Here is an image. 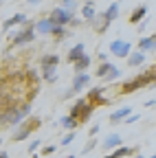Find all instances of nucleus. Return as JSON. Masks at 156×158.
I'll use <instances>...</instances> for the list:
<instances>
[{"label":"nucleus","mask_w":156,"mask_h":158,"mask_svg":"<svg viewBox=\"0 0 156 158\" xmlns=\"http://www.w3.org/2000/svg\"><path fill=\"white\" fill-rule=\"evenodd\" d=\"M29 116H31V103L29 101H22L20 106L2 108L0 110V127H15Z\"/></svg>","instance_id":"nucleus-1"},{"label":"nucleus","mask_w":156,"mask_h":158,"mask_svg":"<svg viewBox=\"0 0 156 158\" xmlns=\"http://www.w3.org/2000/svg\"><path fill=\"white\" fill-rule=\"evenodd\" d=\"M156 81V68H147L143 70L141 75H136L132 79H128V81H123L119 86V94H128V92H136V90H141V88H147Z\"/></svg>","instance_id":"nucleus-2"},{"label":"nucleus","mask_w":156,"mask_h":158,"mask_svg":"<svg viewBox=\"0 0 156 158\" xmlns=\"http://www.w3.org/2000/svg\"><path fill=\"white\" fill-rule=\"evenodd\" d=\"M42 125V118L40 116H29V118H24V121L15 127V132L11 134V141H15V143H20V141H27V138L31 136V132L35 130V127H40Z\"/></svg>","instance_id":"nucleus-3"},{"label":"nucleus","mask_w":156,"mask_h":158,"mask_svg":"<svg viewBox=\"0 0 156 158\" xmlns=\"http://www.w3.org/2000/svg\"><path fill=\"white\" fill-rule=\"evenodd\" d=\"M92 112H95V106H90V103L86 101V97H82V99H77V101L73 103V108H70L68 114H70L73 118H77L79 123H86Z\"/></svg>","instance_id":"nucleus-4"},{"label":"nucleus","mask_w":156,"mask_h":158,"mask_svg":"<svg viewBox=\"0 0 156 158\" xmlns=\"http://www.w3.org/2000/svg\"><path fill=\"white\" fill-rule=\"evenodd\" d=\"M37 37V33H35V24H24L20 31H18L13 37H11V44L13 46H22V44H31L33 40Z\"/></svg>","instance_id":"nucleus-5"},{"label":"nucleus","mask_w":156,"mask_h":158,"mask_svg":"<svg viewBox=\"0 0 156 158\" xmlns=\"http://www.w3.org/2000/svg\"><path fill=\"white\" fill-rule=\"evenodd\" d=\"M48 18L53 20V24H55V27H68L73 20H75V13L66 11L64 7H53L51 13H48Z\"/></svg>","instance_id":"nucleus-6"},{"label":"nucleus","mask_w":156,"mask_h":158,"mask_svg":"<svg viewBox=\"0 0 156 158\" xmlns=\"http://www.w3.org/2000/svg\"><path fill=\"white\" fill-rule=\"evenodd\" d=\"M130 53H132V44L128 40H114V42H110V55L119 57V59H128Z\"/></svg>","instance_id":"nucleus-7"},{"label":"nucleus","mask_w":156,"mask_h":158,"mask_svg":"<svg viewBox=\"0 0 156 158\" xmlns=\"http://www.w3.org/2000/svg\"><path fill=\"white\" fill-rule=\"evenodd\" d=\"M86 101L90 103V106H108L110 103V99H106L103 97V88H92L90 92H88V97H86Z\"/></svg>","instance_id":"nucleus-8"},{"label":"nucleus","mask_w":156,"mask_h":158,"mask_svg":"<svg viewBox=\"0 0 156 158\" xmlns=\"http://www.w3.org/2000/svg\"><path fill=\"white\" fill-rule=\"evenodd\" d=\"M136 51H141V53H152V51H156V33H152V35H141L139 44H136Z\"/></svg>","instance_id":"nucleus-9"},{"label":"nucleus","mask_w":156,"mask_h":158,"mask_svg":"<svg viewBox=\"0 0 156 158\" xmlns=\"http://www.w3.org/2000/svg\"><path fill=\"white\" fill-rule=\"evenodd\" d=\"M90 75L88 73H79V75H75V79H73V84H70V90L77 94V92H82L84 88H88L90 86Z\"/></svg>","instance_id":"nucleus-10"},{"label":"nucleus","mask_w":156,"mask_h":158,"mask_svg":"<svg viewBox=\"0 0 156 158\" xmlns=\"http://www.w3.org/2000/svg\"><path fill=\"white\" fill-rule=\"evenodd\" d=\"M134 154H139V147H125V145H121V147L108 152L103 158H130V156H134Z\"/></svg>","instance_id":"nucleus-11"},{"label":"nucleus","mask_w":156,"mask_h":158,"mask_svg":"<svg viewBox=\"0 0 156 158\" xmlns=\"http://www.w3.org/2000/svg\"><path fill=\"white\" fill-rule=\"evenodd\" d=\"M128 114H132V108H130V106H125V108H119V110H114V112L108 116V121H110V125H119V123H125Z\"/></svg>","instance_id":"nucleus-12"},{"label":"nucleus","mask_w":156,"mask_h":158,"mask_svg":"<svg viewBox=\"0 0 156 158\" xmlns=\"http://www.w3.org/2000/svg\"><path fill=\"white\" fill-rule=\"evenodd\" d=\"M143 20H147V5H139L132 13H130V18H128V22L130 24H141Z\"/></svg>","instance_id":"nucleus-13"},{"label":"nucleus","mask_w":156,"mask_h":158,"mask_svg":"<svg viewBox=\"0 0 156 158\" xmlns=\"http://www.w3.org/2000/svg\"><path fill=\"white\" fill-rule=\"evenodd\" d=\"M53 29H55V24H53V20H51L48 15L35 22V33H40V35H51Z\"/></svg>","instance_id":"nucleus-14"},{"label":"nucleus","mask_w":156,"mask_h":158,"mask_svg":"<svg viewBox=\"0 0 156 158\" xmlns=\"http://www.w3.org/2000/svg\"><path fill=\"white\" fill-rule=\"evenodd\" d=\"M123 145V138L119 136V134H108L106 138H103V141H101V147L103 149H116V147H121Z\"/></svg>","instance_id":"nucleus-15"},{"label":"nucleus","mask_w":156,"mask_h":158,"mask_svg":"<svg viewBox=\"0 0 156 158\" xmlns=\"http://www.w3.org/2000/svg\"><path fill=\"white\" fill-rule=\"evenodd\" d=\"M84 55H86V46H84V44H75V46L68 51V55H66V62L75 64V62H79Z\"/></svg>","instance_id":"nucleus-16"},{"label":"nucleus","mask_w":156,"mask_h":158,"mask_svg":"<svg viewBox=\"0 0 156 158\" xmlns=\"http://www.w3.org/2000/svg\"><path fill=\"white\" fill-rule=\"evenodd\" d=\"M27 22H29V20H27L24 13H13L11 18L5 20V24H2V27H5V31H7V29H11V27H22V24H27Z\"/></svg>","instance_id":"nucleus-17"},{"label":"nucleus","mask_w":156,"mask_h":158,"mask_svg":"<svg viewBox=\"0 0 156 158\" xmlns=\"http://www.w3.org/2000/svg\"><path fill=\"white\" fill-rule=\"evenodd\" d=\"M82 15H84V20L86 22H92V20L99 15L97 13V7H95V2L92 0H88V2H84V7H82Z\"/></svg>","instance_id":"nucleus-18"},{"label":"nucleus","mask_w":156,"mask_h":158,"mask_svg":"<svg viewBox=\"0 0 156 158\" xmlns=\"http://www.w3.org/2000/svg\"><path fill=\"white\" fill-rule=\"evenodd\" d=\"M40 73H42V79L46 84H53L57 79V66H40Z\"/></svg>","instance_id":"nucleus-19"},{"label":"nucleus","mask_w":156,"mask_h":158,"mask_svg":"<svg viewBox=\"0 0 156 158\" xmlns=\"http://www.w3.org/2000/svg\"><path fill=\"white\" fill-rule=\"evenodd\" d=\"M101 18L106 20L108 24H110V22H114V20L119 18V2H112V5H110V7L101 13Z\"/></svg>","instance_id":"nucleus-20"},{"label":"nucleus","mask_w":156,"mask_h":158,"mask_svg":"<svg viewBox=\"0 0 156 158\" xmlns=\"http://www.w3.org/2000/svg\"><path fill=\"white\" fill-rule=\"evenodd\" d=\"M90 64H92V57L90 55H84L79 62H75L73 64V68H75V75H79V73H86L88 68H90Z\"/></svg>","instance_id":"nucleus-21"},{"label":"nucleus","mask_w":156,"mask_h":158,"mask_svg":"<svg viewBox=\"0 0 156 158\" xmlns=\"http://www.w3.org/2000/svg\"><path fill=\"white\" fill-rule=\"evenodd\" d=\"M60 125H62L64 130H68V132H75L77 127H79V121H77V118H73L70 114H64V116L60 118Z\"/></svg>","instance_id":"nucleus-22"},{"label":"nucleus","mask_w":156,"mask_h":158,"mask_svg":"<svg viewBox=\"0 0 156 158\" xmlns=\"http://www.w3.org/2000/svg\"><path fill=\"white\" fill-rule=\"evenodd\" d=\"M143 62H145V53H141V51H134V53H130V57H128V66H130V68L141 66Z\"/></svg>","instance_id":"nucleus-23"},{"label":"nucleus","mask_w":156,"mask_h":158,"mask_svg":"<svg viewBox=\"0 0 156 158\" xmlns=\"http://www.w3.org/2000/svg\"><path fill=\"white\" fill-rule=\"evenodd\" d=\"M112 68H114L112 62H101L99 66H97V70H95V77H97V79H106V75H108Z\"/></svg>","instance_id":"nucleus-24"},{"label":"nucleus","mask_w":156,"mask_h":158,"mask_svg":"<svg viewBox=\"0 0 156 158\" xmlns=\"http://www.w3.org/2000/svg\"><path fill=\"white\" fill-rule=\"evenodd\" d=\"M57 64H60V57L55 53H46L40 57V66H57Z\"/></svg>","instance_id":"nucleus-25"},{"label":"nucleus","mask_w":156,"mask_h":158,"mask_svg":"<svg viewBox=\"0 0 156 158\" xmlns=\"http://www.w3.org/2000/svg\"><path fill=\"white\" fill-rule=\"evenodd\" d=\"M90 24H92V27H95V31H97V33H99V35H101V33H106V29H108V27H110V24H108V22H106V20H103V18H101V15H97V18H95V20H92V22H90Z\"/></svg>","instance_id":"nucleus-26"},{"label":"nucleus","mask_w":156,"mask_h":158,"mask_svg":"<svg viewBox=\"0 0 156 158\" xmlns=\"http://www.w3.org/2000/svg\"><path fill=\"white\" fill-rule=\"evenodd\" d=\"M57 2H60V7H64L70 13H75V9L79 7V0H57Z\"/></svg>","instance_id":"nucleus-27"},{"label":"nucleus","mask_w":156,"mask_h":158,"mask_svg":"<svg viewBox=\"0 0 156 158\" xmlns=\"http://www.w3.org/2000/svg\"><path fill=\"white\" fill-rule=\"evenodd\" d=\"M51 35H53V37L57 40V42H62V40H64V37L68 35V31H66V27H55Z\"/></svg>","instance_id":"nucleus-28"},{"label":"nucleus","mask_w":156,"mask_h":158,"mask_svg":"<svg viewBox=\"0 0 156 158\" xmlns=\"http://www.w3.org/2000/svg\"><path fill=\"white\" fill-rule=\"evenodd\" d=\"M119 77H121V70H119V68L114 66V68H112V70H110V73L106 75V79H103V81H116V79H119Z\"/></svg>","instance_id":"nucleus-29"},{"label":"nucleus","mask_w":156,"mask_h":158,"mask_svg":"<svg viewBox=\"0 0 156 158\" xmlns=\"http://www.w3.org/2000/svg\"><path fill=\"white\" fill-rule=\"evenodd\" d=\"M95 147H97V138L92 136V138H88V143H86V147L82 149V154H84V156H88V154H90Z\"/></svg>","instance_id":"nucleus-30"},{"label":"nucleus","mask_w":156,"mask_h":158,"mask_svg":"<svg viewBox=\"0 0 156 158\" xmlns=\"http://www.w3.org/2000/svg\"><path fill=\"white\" fill-rule=\"evenodd\" d=\"M75 136H77V132H68V134H66V136L62 138L60 143H62V145H70V143L75 141Z\"/></svg>","instance_id":"nucleus-31"},{"label":"nucleus","mask_w":156,"mask_h":158,"mask_svg":"<svg viewBox=\"0 0 156 158\" xmlns=\"http://www.w3.org/2000/svg\"><path fill=\"white\" fill-rule=\"evenodd\" d=\"M55 152H57V147H55V145H46V147L42 149V156H53Z\"/></svg>","instance_id":"nucleus-32"},{"label":"nucleus","mask_w":156,"mask_h":158,"mask_svg":"<svg viewBox=\"0 0 156 158\" xmlns=\"http://www.w3.org/2000/svg\"><path fill=\"white\" fill-rule=\"evenodd\" d=\"M37 147H40V138L31 141V145H29V152H31V154H35V152H37Z\"/></svg>","instance_id":"nucleus-33"},{"label":"nucleus","mask_w":156,"mask_h":158,"mask_svg":"<svg viewBox=\"0 0 156 158\" xmlns=\"http://www.w3.org/2000/svg\"><path fill=\"white\" fill-rule=\"evenodd\" d=\"M139 118H141L139 114H130V116L125 118V123H136V121H139Z\"/></svg>","instance_id":"nucleus-34"},{"label":"nucleus","mask_w":156,"mask_h":158,"mask_svg":"<svg viewBox=\"0 0 156 158\" xmlns=\"http://www.w3.org/2000/svg\"><path fill=\"white\" fill-rule=\"evenodd\" d=\"M97 132H99V123H95V125L90 127V132H88V134H90V138H92V136H95Z\"/></svg>","instance_id":"nucleus-35"},{"label":"nucleus","mask_w":156,"mask_h":158,"mask_svg":"<svg viewBox=\"0 0 156 158\" xmlns=\"http://www.w3.org/2000/svg\"><path fill=\"white\" fill-rule=\"evenodd\" d=\"M82 22H84V20H79V18H75L73 22H70V27H82Z\"/></svg>","instance_id":"nucleus-36"},{"label":"nucleus","mask_w":156,"mask_h":158,"mask_svg":"<svg viewBox=\"0 0 156 158\" xmlns=\"http://www.w3.org/2000/svg\"><path fill=\"white\" fill-rule=\"evenodd\" d=\"M154 106H156V99H150V101L145 103V108H154Z\"/></svg>","instance_id":"nucleus-37"},{"label":"nucleus","mask_w":156,"mask_h":158,"mask_svg":"<svg viewBox=\"0 0 156 158\" xmlns=\"http://www.w3.org/2000/svg\"><path fill=\"white\" fill-rule=\"evenodd\" d=\"M0 158H9V154H7L5 149H0Z\"/></svg>","instance_id":"nucleus-38"},{"label":"nucleus","mask_w":156,"mask_h":158,"mask_svg":"<svg viewBox=\"0 0 156 158\" xmlns=\"http://www.w3.org/2000/svg\"><path fill=\"white\" fill-rule=\"evenodd\" d=\"M40 2H44V0H29V5H40Z\"/></svg>","instance_id":"nucleus-39"},{"label":"nucleus","mask_w":156,"mask_h":158,"mask_svg":"<svg viewBox=\"0 0 156 158\" xmlns=\"http://www.w3.org/2000/svg\"><path fill=\"white\" fill-rule=\"evenodd\" d=\"M130 158H143V154H134V156H130Z\"/></svg>","instance_id":"nucleus-40"},{"label":"nucleus","mask_w":156,"mask_h":158,"mask_svg":"<svg viewBox=\"0 0 156 158\" xmlns=\"http://www.w3.org/2000/svg\"><path fill=\"white\" fill-rule=\"evenodd\" d=\"M150 158H156V154H154V156H150Z\"/></svg>","instance_id":"nucleus-41"},{"label":"nucleus","mask_w":156,"mask_h":158,"mask_svg":"<svg viewBox=\"0 0 156 158\" xmlns=\"http://www.w3.org/2000/svg\"><path fill=\"white\" fill-rule=\"evenodd\" d=\"M66 158H75V156H66Z\"/></svg>","instance_id":"nucleus-42"},{"label":"nucleus","mask_w":156,"mask_h":158,"mask_svg":"<svg viewBox=\"0 0 156 158\" xmlns=\"http://www.w3.org/2000/svg\"><path fill=\"white\" fill-rule=\"evenodd\" d=\"M84 2H88V0H84Z\"/></svg>","instance_id":"nucleus-43"},{"label":"nucleus","mask_w":156,"mask_h":158,"mask_svg":"<svg viewBox=\"0 0 156 158\" xmlns=\"http://www.w3.org/2000/svg\"><path fill=\"white\" fill-rule=\"evenodd\" d=\"M154 68H156V66H154Z\"/></svg>","instance_id":"nucleus-44"}]
</instances>
